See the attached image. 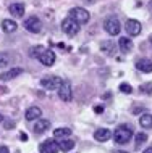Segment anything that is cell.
Instances as JSON below:
<instances>
[{
  "label": "cell",
  "instance_id": "cell-25",
  "mask_svg": "<svg viewBox=\"0 0 152 153\" xmlns=\"http://www.w3.org/2000/svg\"><path fill=\"white\" fill-rule=\"evenodd\" d=\"M141 92H144L146 95H152V82H147V84H142L141 87H139Z\"/></svg>",
  "mask_w": 152,
  "mask_h": 153
},
{
  "label": "cell",
  "instance_id": "cell-18",
  "mask_svg": "<svg viewBox=\"0 0 152 153\" xmlns=\"http://www.w3.org/2000/svg\"><path fill=\"white\" fill-rule=\"evenodd\" d=\"M100 50L107 55H115V42L113 40H104L100 44Z\"/></svg>",
  "mask_w": 152,
  "mask_h": 153
},
{
  "label": "cell",
  "instance_id": "cell-14",
  "mask_svg": "<svg viewBox=\"0 0 152 153\" xmlns=\"http://www.w3.org/2000/svg\"><path fill=\"white\" fill-rule=\"evenodd\" d=\"M8 11H10L13 16H16V18H21V16H24V3H11L10 7H8Z\"/></svg>",
  "mask_w": 152,
  "mask_h": 153
},
{
  "label": "cell",
  "instance_id": "cell-3",
  "mask_svg": "<svg viewBox=\"0 0 152 153\" xmlns=\"http://www.w3.org/2000/svg\"><path fill=\"white\" fill-rule=\"evenodd\" d=\"M104 29L107 34L110 36H118L121 31V24L118 21V18H115V16H109V18L104 21Z\"/></svg>",
  "mask_w": 152,
  "mask_h": 153
},
{
  "label": "cell",
  "instance_id": "cell-32",
  "mask_svg": "<svg viewBox=\"0 0 152 153\" xmlns=\"http://www.w3.org/2000/svg\"><path fill=\"white\" fill-rule=\"evenodd\" d=\"M21 140H28V135L26 134H21Z\"/></svg>",
  "mask_w": 152,
  "mask_h": 153
},
{
  "label": "cell",
  "instance_id": "cell-16",
  "mask_svg": "<svg viewBox=\"0 0 152 153\" xmlns=\"http://www.w3.org/2000/svg\"><path fill=\"white\" fill-rule=\"evenodd\" d=\"M118 45H120V50L123 53H130L131 50H133V40L128 39V37H120Z\"/></svg>",
  "mask_w": 152,
  "mask_h": 153
},
{
  "label": "cell",
  "instance_id": "cell-12",
  "mask_svg": "<svg viewBox=\"0 0 152 153\" xmlns=\"http://www.w3.org/2000/svg\"><path fill=\"white\" fill-rule=\"evenodd\" d=\"M136 68H138L141 73L149 74V73H152V61H151L149 58H141V60L136 61Z\"/></svg>",
  "mask_w": 152,
  "mask_h": 153
},
{
  "label": "cell",
  "instance_id": "cell-9",
  "mask_svg": "<svg viewBox=\"0 0 152 153\" xmlns=\"http://www.w3.org/2000/svg\"><path fill=\"white\" fill-rule=\"evenodd\" d=\"M39 152L40 153H58L60 152V147L55 140H44L42 143L39 145Z\"/></svg>",
  "mask_w": 152,
  "mask_h": 153
},
{
  "label": "cell",
  "instance_id": "cell-36",
  "mask_svg": "<svg viewBox=\"0 0 152 153\" xmlns=\"http://www.w3.org/2000/svg\"><path fill=\"white\" fill-rule=\"evenodd\" d=\"M151 7H152V2H151Z\"/></svg>",
  "mask_w": 152,
  "mask_h": 153
},
{
  "label": "cell",
  "instance_id": "cell-24",
  "mask_svg": "<svg viewBox=\"0 0 152 153\" xmlns=\"http://www.w3.org/2000/svg\"><path fill=\"white\" fill-rule=\"evenodd\" d=\"M146 140H147V134H144V132H139V134L136 135V147H141Z\"/></svg>",
  "mask_w": 152,
  "mask_h": 153
},
{
  "label": "cell",
  "instance_id": "cell-23",
  "mask_svg": "<svg viewBox=\"0 0 152 153\" xmlns=\"http://www.w3.org/2000/svg\"><path fill=\"white\" fill-rule=\"evenodd\" d=\"M44 50H46V47H42V45H37V47H32L29 50V56L31 58H39L40 53H42Z\"/></svg>",
  "mask_w": 152,
  "mask_h": 153
},
{
  "label": "cell",
  "instance_id": "cell-26",
  "mask_svg": "<svg viewBox=\"0 0 152 153\" xmlns=\"http://www.w3.org/2000/svg\"><path fill=\"white\" fill-rule=\"evenodd\" d=\"M120 90L123 94H131V92H133V87H131L130 84H126V82H121V84H120Z\"/></svg>",
  "mask_w": 152,
  "mask_h": 153
},
{
  "label": "cell",
  "instance_id": "cell-35",
  "mask_svg": "<svg viewBox=\"0 0 152 153\" xmlns=\"http://www.w3.org/2000/svg\"><path fill=\"white\" fill-rule=\"evenodd\" d=\"M151 44H152V37H151Z\"/></svg>",
  "mask_w": 152,
  "mask_h": 153
},
{
  "label": "cell",
  "instance_id": "cell-13",
  "mask_svg": "<svg viewBox=\"0 0 152 153\" xmlns=\"http://www.w3.org/2000/svg\"><path fill=\"white\" fill-rule=\"evenodd\" d=\"M110 137H112V132H110V129H107V127H102V129H97L94 132V139L97 142H107Z\"/></svg>",
  "mask_w": 152,
  "mask_h": 153
},
{
  "label": "cell",
  "instance_id": "cell-29",
  "mask_svg": "<svg viewBox=\"0 0 152 153\" xmlns=\"http://www.w3.org/2000/svg\"><path fill=\"white\" fill-rule=\"evenodd\" d=\"M94 111H96V113H104V106H96V108H94Z\"/></svg>",
  "mask_w": 152,
  "mask_h": 153
},
{
  "label": "cell",
  "instance_id": "cell-7",
  "mask_svg": "<svg viewBox=\"0 0 152 153\" xmlns=\"http://www.w3.org/2000/svg\"><path fill=\"white\" fill-rule=\"evenodd\" d=\"M24 27L29 32H32V34H37V32L42 31V23H40V19L37 16H29V18L24 21Z\"/></svg>",
  "mask_w": 152,
  "mask_h": 153
},
{
  "label": "cell",
  "instance_id": "cell-22",
  "mask_svg": "<svg viewBox=\"0 0 152 153\" xmlns=\"http://www.w3.org/2000/svg\"><path fill=\"white\" fill-rule=\"evenodd\" d=\"M58 147H60L61 152H70L73 147H75V142H73V140H70V139H60Z\"/></svg>",
  "mask_w": 152,
  "mask_h": 153
},
{
  "label": "cell",
  "instance_id": "cell-8",
  "mask_svg": "<svg viewBox=\"0 0 152 153\" xmlns=\"http://www.w3.org/2000/svg\"><path fill=\"white\" fill-rule=\"evenodd\" d=\"M125 29H126V32H128V36L136 37V36L141 34L142 26H141V23H139L138 19H128L126 24H125Z\"/></svg>",
  "mask_w": 152,
  "mask_h": 153
},
{
  "label": "cell",
  "instance_id": "cell-20",
  "mask_svg": "<svg viewBox=\"0 0 152 153\" xmlns=\"http://www.w3.org/2000/svg\"><path fill=\"white\" fill-rule=\"evenodd\" d=\"M139 124H141V127H144V129H151L152 127V114L149 113H144L139 116Z\"/></svg>",
  "mask_w": 152,
  "mask_h": 153
},
{
  "label": "cell",
  "instance_id": "cell-10",
  "mask_svg": "<svg viewBox=\"0 0 152 153\" xmlns=\"http://www.w3.org/2000/svg\"><path fill=\"white\" fill-rule=\"evenodd\" d=\"M39 61H40L44 66H52L53 63H55V53H53L52 50H47V48H46V50L40 53Z\"/></svg>",
  "mask_w": 152,
  "mask_h": 153
},
{
  "label": "cell",
  "instance_id": "cell-27",
  "mask_svg": "<svg viewBox=\"0 0 152 153\" xmlns=\"http://www.w3.org/2000/svg\"><path fill=\"white\" fill-rule=\"evenodd\" d=\"M8 63H10L8 55H5V53H0V68H2V66H7Z\"/></svg>",
  "mask_w": 152,
  "mask_h": 153
},
{
  "label": "cell",
  "instance_id": "cell-30",
  "mask_svg": "<svg viewBox=\"0 0 152 153\" xmlns=\"http://www.w3.org/2000/svg\"><path fill=\"white\" fill-rule=\"evenodd\" d=\"M8 92V89L7 87H2V85H0V94H7Z\"/></svg>",
  "mask_w": 152,
  "mask_h": 153
},
{
  "label": "cell",
  "instance_id": "cell-19",
  "mask_svg": "<svg viewBox=\"0 0 152 153\" xmlns=\"http://www.w3.org/2000/svg\"><path fill=\"white\" fill-rule=\"evenodd\" d=\"M2 29L5 32H15L16 29H18V24H16V21H13V19H3L2 21Z\"/></svg>",
  "mask_w": 152,
  "mask_h": 153
},
{
  "label": "cell",
  "instance_id": "cell-4",
  "mask_svg": "<svg viewBox=\"0 0 152 153\" xmlns=\"http://www.w3.org/2000/svg\"><path fill=\"white\" fill-rule=\"evenodd\" d=\"M70 16H71L73 19H76L79 24H84L89 21V18H91V15H89L88 10H84V8L81 7H76V8H71L70 10Z\"/></svg>",
  "mask_w": 152,
  "mask_h": 153
},
{
  "label": "cell",
  "instance_id": "cell-6",
  "mask_svg": "<svg viewBox=\"0 0 152 153\" xmlns=\"http://www.w3.org/2000/svg\"><path fill=\"white\" fill-rule=\"evenodd\" d=\"M58 97L63 102H67V103L73 100V87H71V84H70V81H63L60 84V87H58Z\"/></svg>",
  "mask_w": 152,
  "mask_h": 153
},
{
  "label": "cell",
  "instance_id": "cell-5",
  "mask_svg": "<svg viewBox=\"0 0 152 153\" xmlns=\"http://www.w3.org/2000/svg\"><path fill=\"white\" fill-rule=\"evenodd\" d=\"M61 82H63V79H60L58 76H46L40 79V85L47 90H58Z\"/></svg>",
  "mask_w": 152,
  "mask_h": 153
},
{
  "label": "cell",
  "instance_id": "cell-33",
  "mask_svg": "<svg viewBox=\"0 0 152 153\" xmlns=\"http://www.w3.org/2000/svg\"><path fill=\"white\" fill-rule=\"evenodd\" d=\"M115 153H128V152H120V150H118V152H115Z\"/></svg>",
  "mask_w": 152,
  "mask_h": 153
},
{
  "label": "cell",
  "instance_id": "cell-15",
  "mask_svg": "<svg viewBox=\"0 0 152 153\" xmlns=\"http://www.w3.org/2000/svg\"><path fill=\"white\" fill-rule=\"evenodd\" d=\"M42 116V110L39 106H31V108L26 110V119L28 121H34V119H39Z\"/></svg>",
  "mask_w": 152,
  "mask_h": 153
},
{
  "label": "cell",
  "instance_id": "cell-1",
  "mask_svg": "<svg viewBox=\"0 0 152 153\" xmlns=\"http://www.w3.org/2000/svg\"><path fill=\"white\" fill-rule=\"evenodd\" d=\"M133 137V127L128 124H121L118 126L113 132V140L115 143H128Z\"/></svg>",
  "mask_w": 152,
  "mask_h": 153
},
{
  "label": "cell",
  "instance_id": "cell-21",
  "mask_svg": "<svg viewBox=\"0 0 152 153\" xmlns=\"http://www.w3.org/2000/svg\"><path fill=\"white\" fill-rule=\"evenodd\" d=\"M71 135V129H68V127H58V129L53 131V137L55 139H67Z\"/></svg>",
  "mask_w": 152,
  "mask_h": 153
},
{
  "label": "cell",
  "instance_id": "cell-11",
  "mask_svg": "<svg viewBox=\"0 0 152 153\" xmlns=\"http://www.w3.org/2000/svg\"><path fill=\"white\" fill-rule=\"evenodd\" d=\"M19 74H23V68H11V69H8V71L0 74V79L2 81H11V79H15V77H18Z\"/></svg>",
  "mask_w": 152,
  "mask_h": 153
},
{
  "label": "cell",
  "instance_id": "cell-28",
  "mask_svg": "<svg viewBox=\"0 0 152 153\" xmlns=\"http://www.w3.org/2000/svg\"><path fill=\"white\" fill-rule=\"evenodd\" d=\"M0 153H10V150H8V147L2 145V147H0Z\"/></svg>",
  "mask_w": 152,
  "mask_h": 153
},
{
  "label": "cell",
  "instance_id": "cell-17",
  "mask_svg": "<svg viewBox=\"0 0 152 153\" xmlns=\"http://www.w3.org/2000/svg\"><path fill=\"white\" fill-rule=\"evenodd\" d=\"M49 127H50V121L49 119H37V123L34 124V132L36 134H42V132H46Z\"/></svg>",
  "mask_w": 152,
  "mask_h": 153
},
{
  "label": "cell",
  "instance_id": "cell-31",
  "mask_svg": "<svg viewBox=\"0 0 152 153\" xmlns=\"http://www.w3.org/2000/svg\"><path fill=\"white\" fill-rule=\"evenodd\" d=\"M142 153H152V147H149V148H146V150L142 152Z\"/></svg>",
  "mask_w": 152,
  "mask_h": 153
},
{
  "label": "cell",
  "instance_id": "cell-34",
  "mask_svg": "<svg viewBox=\"0 0 152 153\" xmlns=\"http://www.w3.org/2000/svg\"><path fill=\"white\" fill-rule=\"evenodd\" d=\"M3 121V116H2V114H0V123H2Z\"/></svg>",
  "mask_w": 152,
  "mask_h": 153
},
{
  "label": "cell",
  "instance_id": "cell-2",
  "mask_svg": "<svg viewBox=\"0 0 152 153\" xmlns=\"http://www.w3.org/2000/svg\"><path fill=\"white\" fill-rule=\"evenodd\" d=\"M61 31L67 36L73 37L79 32V23H78L76 19H73L71 16H68V18H65L63 21H61Z\"/></svg>",
  "mask_w": 152,
  "mask_h": 153
}]
</instances>
